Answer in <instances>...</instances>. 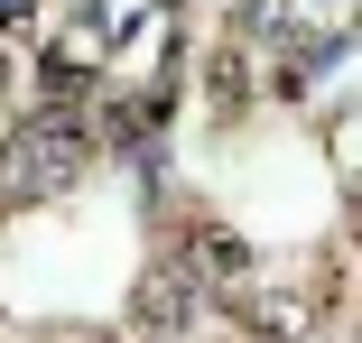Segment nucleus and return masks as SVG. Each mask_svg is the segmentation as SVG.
<instances>
[{
  "mask_svg": "<svg viewBox=\"0 0 362 343\" xmlns=\"http://www.w3.org/2000/svg\"><path fill=\"white\" fill-rule=\"evenodd\" d=\"M84 158H93V130L75 121V102H47L37 121H19V140H10V176L19 186H75L84 176Z\"/></svg>",
  "mask_w": 362,
  "mask_h": 343,
  "instance_id": "1",
  "label": "nucleus"
},
{
  "mask_svg": "<svg viewBox=\"0 0 362 343\" xmlns=\"http://www.w3.org/2000/svg\"><path fill=\"white\" fill-rule=\"evenodd\" d=\"M242 325H251L260 343H307V334H316V306H307V297H242Z\"/></svg>",
  "mask_w": 362,
  "mask_h": 343,
  "instance_id": "4",
  "label": "nucleus"
},
{
  "mask_svg": "<svg viewBox=\"0 0 362 343\" xmlns=\"http://www.w3.org/2000/svg\"><path fill=\"white\" fill-rule=\"evenodd\" d=\"M130 325L139 334H186L195 325V288L177 279V269H149V279L130 288Z\"/></svg>",
  "mask_w": 362,
  "mask_h": 343,
  "instance_id": "3",
  "label": "nucleus"
},
{
  "mask_svg": "<svg viewBox=\"0 0 362 343\" xmlns=\"http://www.w3.org/2000/svg\"><path fill=\"white\" fill-rule=\"evenodd\" d=\"M177 279H186V288H242V279H251V241H242L233 223H204V214H195V223L177 232Z\"/></svg>",
  "mask_w": 362,
  "mask_h": 343,
  "instance_id": "2",
  "label": "nucleus"
}]
</instances>
